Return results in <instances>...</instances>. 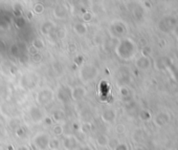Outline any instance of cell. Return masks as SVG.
Wrapping results in <instances>:
<instances>
[{"mask_svg": "<svg viewBox=\"0 0 178 150\" xmlns=\"http://www.w3.org/2000/svg\"><path fill=\"white\" fill-rule=\"evenodd\" d=\"M58 98L60 101L62 102H67L68 100L71 98V92L70 90H68V88H60L59 89V92H58Z\"/></svg>", "mask_w": 178, "mask_h": 150, "instance_id": "cell-9", "label": "cell"}, {"mask_svg": "<svg viewBox=\"0 0 178 150\" xmlns=\"http://www.w3.org/2000/svg\"><path fill=\"white\" fill-rule=\"evenodd\" d=\"M77 150H92L90 146H82L80 148H77Z\"/></svg>", "mask_w": 178, "mask_h": 150, "instance_id": "cell-30", "label": "cell"}, {"mask_svg": "<svg viewBox=\"0 0 178 150\" xmlns=\"http://www.w3.org/2000/svg\"><path fill=\"white\" fill-rule=\"evenodd\" d=\"M81 79L84 82H90L97 76V69L93 65H84L81 69Z\"/></svg>", "mask_w": 178, "mask_h": 150, "instance_id": "cell-3", "label": "cell"}, {"mask_svg": "<svg viewBox=\"0 0 178 150\" xmlns=\"http://www.w3.org/2000/svg\"><path fill=\"white\" fill-rule=\"evenodd\" d=\"M33 60L34 61H39L41 60V56L39 54H34L33 55Z\"/></svg>", "mask_w": 178, "mask_h": 150, "instance_id": "cell-28", "label": "cell"}, {"mask_svg": "<svg viewBox=\"0 0 178 150\" xmlns=\"http://www.w3.org/2000/svg\"><path fill=\"white\" fill-rule=\"evenodd\" d=\"M16 135L18 136H20V138H22V136L25 135V131H24V129L22 128H17V130H16Z\"/></svg>", "mask_w": 178, "mask_h": 150, "instance_id": "cell-24", "label": "cell"}, {"mask_svg": "<svg viewBox=\"0 0 178 150\" xmlns=\"http://www.w3.org/2000/svg\"><path fill=\"white\" fill-rule=\"evenodd\" d=\"M85 94H86V90L83 87H81V86H77V87H74L71 90V98L74 100H76V101H77V100L83 99Z\"/></svg>", "mask_w": 178, "mask_h": 150, "instance_id": "cell-7", "label": "cell"}, {"mask_svg": "<svg viewBox=\"0 0 178 150\" xmlns=\"http://www.w3.org/2000/svg\"><path fill=\"white\" fill-rule=\"evenodd\" d=\"M54 135H62V132H63L62 126H60V125H57V126L54 128Z\"/></svg>", "mask_w": 178, "mask_h": 150, "instance_id": "cell-21", "label": "cell"}, {"mask_svg": "<svg viewBox=\"0 0 178 150\" xmlns=\"http://www.w3.org/2000/svg\"><path fill=\"white\" fill-rule=\"evenodd\" d=\"M33 47L36 49L43 48V47H44V42H43V40L40 39V38H36V39L33 41Z\"/></svg>", "mask_w": 178, "mask_h": 150, "instance_id": "cell-17", "label": "cell"}, {"mask_svg": "<svg viewBox=\"0 0 178 150\" xmlns=\"http://www.w3.org/2000/svg\"><path fill=\"white\" fill-rule=\"evenodd\" d=\"M83 19H84V21H85V22L90 21V20L92 19V15H91V13L87 12V13L84 14V15H83Z\"/></svg>", "mask_w": 178, "mask_h": 150, "instance_id": "cell-23", "label": "cell"}, {"mask_svg": "<svg viewBox=\"0 0 178 150\" xmlns=\"http://www.w3.org/2000/svg\"><path fill=\"white\" fill-rule=\"evenodd\" d=\"M63 146L65 147L66 150H72L76 149L77 146V140L74 135H66L63 138Z\"/></svg>", "mask_w": 178, "mask_h": 150, "instance_id": "cell-5", "label": "cell"}, {"mask_svg": "<svg viewBox=\"0 0 178 150\" xmlns=\"http://www.w3.org/2000/svg\"><path fill=\"white\" fill-rule=\"evenodd\" d=\"M29 115H31V118L33 119V121H35L36 123H39L42 121V120H44L43 110L40 107H37V106H34V107L31 108Z\"/></svg>", "mask_w": 178, "mask_h": 150, "instance_id": "cell-6", "label": "cell"}, {"mask_svg": "<svg viewBox=\"0 0 178 150\" xmlns=\"http://www.w3.org/2000/svg\"><path fill=\"white\" fill-rule=\"evenodd\" d=\"M52 118H54V120L57 123L62 122V121H64V119H65V113H64V111H62V110H57L56 112L54 113Z\"/></svg>", "mask_w": 178, "mask_h": 150, "instance_id": "cell-16", "label": "cell"}, {"mask_svg": "<svg viewBox=\"0 0 178 150\" xmlns=\"http://www.w3.org/2000/svg\"><path fill=\"white\" fill-rule=\"evenodd\" d=\"M91 127H92L91 126V124H89V123H85V124H83L81 126V130L83 131V132L87 133L91 130Z\"/></svg>", "mask_w": 178, "mask_h": 150, "instance_id": "cell-20", "label": "cell"}, {"mask_svg": "<svg viewBox=\"0 0 178 150\" xmlns=\"http://www.w3.org/2000/svg\"><path fill=\"white\" fill-rule=\"evenodd\" d=\"M97 143L100 145V146H102V147L107 146V145L109 144V138H108V136L105 135H100L97 138Z\"/></svg>", "mask_w": 178, "mask_h": 150, "instance_id": "cell-14", "label": "cell"}, {"mask_svg": "<svg viewBox=\"0 0 178 150\" xmlns=\"http://www.w3.org/2000/svg\"><path fill=\"white\" fill-rule=\"evenodd\" d=\"M114 31L117 34H123L125 32V27L123 26L122 24H117V25H115V27H114Z\"/></svg>", "mask_w": 178, "mask_h": 150, "instance_id": "cell-22", "label": "cell"}, {"mask_svg": "<svg viewBox=\"0 0 178 150\" xmlns=\"http://www.w3.org/2000/svg\"><path fill=\"white\" fill-rule=\"evenodd\" d=\"M52 99H54V92L51 89H47V88L42 89L37 95V101L41 105H46V104L51 103Z\"/></svg>", "mask_w": 178, "mask_h": 150, "instance_id": "cell-4", "label": "cell"}, {"mask_svg": "<svg viewBox=\"0 0 178 150\" xmlns=\"http://www.w3.org/2000/svg\"><path fill=\"white\" fill-rule=\"evenodd\" d=\"M135 52V47L132 41L130 40H124L120 42V44L117 46V54L120 55V58L129 59L133 56Z\"/></svg>", "mask_w": 178, "mask_h": 150, "instance_id": "cell-1", "label": "cell"}, {"mask_svg": "<svg viewBox=\"0 0 178 150\" xmlns=\"http://www.w3.org/2000/svg\"><path fill=\"white\" fill-rule=\"evenodd\" d=\"M59 146H60V141H59L58 138H51L49 144H48L49 148L51 149H58Z\"/></svg>", "mask_w": 178, "mask_h": 150, "instance_id": "cell-18", "label": "cell"}, {"mask_svg": "<svg viewBox=\"0 0 178 150\" xmlns=\"http://www.w3.org/2000/svg\"><path fill=\"white\" fill-rule=\"evenodd\" d=\"M140 117L143 118H145V120H147V119H149L150 118V115H149V112H147V111H143V112H141V115H140Z\"/></svg>", "mask_w": 178, "mask_h": 150, "instance_id": "cell-27", "label": "cell"}, {"mask_svg": "<svg viewBox=\"0 0 178 150\" xmlns=\"http://www.w3.org/2000/svg\"><path fill=\"white\" fill-rule=\"evenodd\" d=\"M174 25L175 19H172V18H166L160 22V28L163 29V32H169L172 27H174Z\"/></svg>", "mask_w": 178, "mask_h": 150, "instance_id": "cell-8", "label": "cell"}, {"mask_svg": "<svg viewBox=\"0 0 178 150\" xmlns=\"http://www.w3.org/2000/svg\"><path fill=\"white\" fill-rule=\"evenodd\" d=\"M43 11H44V5L41 3H37L34 5V12L36 14H38V15H40V14L43 13Z\"/></svg>", "mask_w": 178, "mask_h": 150, "instance_id": "cell-19", "label": "cell"}, {"mask_svg": "<svg viewBox=\"0 0 178 150\" xmlns=\"http://www.w3.org/2000/svg\"><path fill=\"white\" fill-rule=\"evenodd\" d=\"M54 29V24L51 22H45L43 23V25L41 26V33L43 35H49Z\"/></svg>", "mask_w": 178, "mask_h": 150, "instance_id": "cell-13", "label": "cell"}, {"mask_svg": "<svg viewBox=\"0 0 178 150\" xmlns=\"http://www.w3.org/2000/svg\"><path fill=\"white\" fill-rule=\"evenodd\" d=\"M74 32L79 35H84L87 32V27H86L85 23H77L74 25Z\"/></svg>", "mask_w": 178, "mask_h": 150, "instance_id": "cell-15", "label": "cell"}, {"mask_svg": "<svg viewBox=\"0 0 178 150\" xmlns=\"http://www.w3.org/2000/svg\"><path fill=\"white\" fill-rule=\"evenodd\" d=\"M68 51H69L70 53H74V51H77L76 45H74V43H71V44H69V45H68Z\"/></svg>", "mask_w": 178, "mask_h": 150, "instance_id": "cell-26", "label": "cell"}, {"mask_svg": "<svg viewBox=\"0 0 178 150\" xmlns=\"http://www.w3.org/2000/svg\"><path fill=\"white\" fill-rule=\"evenodd\" d=\"M17 150H28V147L27 146H21V147H19Z\"/></svg>", "mask_w": 178, "mask_h": 150, "instance_id": "cell-31", "label": "cell"}, {"mask_svg": "<svg viewBox=\"0 0 178 150\" xmlns=\"http://www.w3.org/2000/svg\"><path fill=\"white\" fill-rule=\"evenodd\" d=\"M45 122H46V124H51V119H45Z\"/></svg>", "mask_w": 178, "mask_h": 150, "instance_id": "cell-32", "label": "cell"}, {"mask_svg": "<svg viewBox=\"0 0 178 150\" xmlns=\"http://www.w3.org/2000/svg\"><path fill=\"white\" fill-rule=\"evenodd\" d=\"M136 64H137V66L140 68H141V69H146V68H148L150 66V61L146 56H143V57H140V58L138 59L137 62H136Z\"/></svg>", "mask_w": 178, "mask_h": 150, "instance_id": "cell-12", "label": "cell"}, {"mask_svg": "<svg viewBox=\"0 0 178 150\" xmlns=\"http://www.w3.org/2000/svg\"><path fill=\"white\" fill-rule=\"evenodd\" d=\"M115 150H128V147L125 144H120L115 147Z\"/></svg>", "mask_w": 178, "mask_h": 150, "instance_id": "cell-25", "label": "cell"}, {"mask_svg": "<svg viewBox=\"0 0 178 150\" xmlns=\"http://www.w3.org/2000/svg\"><path fill=\"white\" fill-rule=\"evenodd\" d=\"M124 126H122V125H118L117 127H116V131H117V132H120V133H122L123 131H124Z\"/></svg>", "mask_w": 178, "mask_h": 150, "instance_id": "cell-29", "label": "cell"}, {"mask_svg": "<svg viewBox=\"0 0 178 150\" xmlns=\"http://www.w3.org/2000/svg\"><path fill=\"white\" fill-rule=\"evenodd\" d=\"M134 150H141V149H140V148H136V149H134Z\"/></svg>", "mask_w": 178, "mask_h": 150, "instance_id": "cell-33", "label": "cell"}, {"mask_svg": "<svg viewBox=\"0 0 178 150\" xmlns=\"http://www.w3.org/2000/svg\"><path fill=\"white\" fill-rule=\"evenodd\" d=\"M54 15L56 18H59V19H63V18L66 17L67 15V11H66L65 6L62 5V4H59V5H56L54 10Z\"/></svg>", "mask_w": 178, "mask_h": 150, "instance_id": "cell-10", "label": "cell"}, {"mask_svg": "<svg viewBox=\"0 0 178 150\" xmlns=\"http://www.w3.org/2000/svg\"><path fill=\"white\" fill-rule=\"evenodd\" d=\"M102 119L104 122H113L115 119V112L112 109H106V110L103 111L102 113Z\"/></svg>", "mask_w": 178, "mask_h": 150, "instance_id": "cell-11", "label": "cell"}, {"mask_svg": "<svg viewBox=\"0 0 178 150\" xmlns=\"http://www.w3.org/2000/svg\"><path fill=\"white\" fill-rule=\"evenodd\" d=\"M51 136L46 132H39L33 138V144L39 150H45L48 147Z\"/></svg>", "mask_w": 178, "mask_h": 150, "instance_id": "cell-2", "label": "cell"}]
</instances>
